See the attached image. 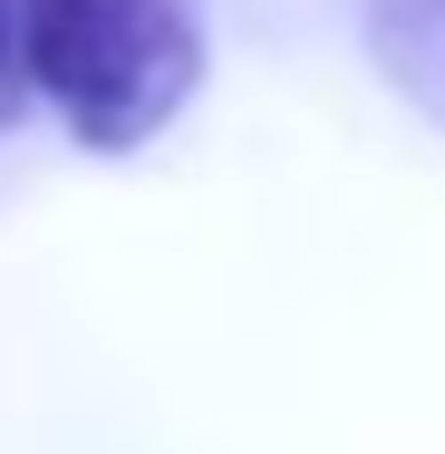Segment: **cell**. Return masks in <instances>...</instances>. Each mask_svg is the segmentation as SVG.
Returning <instances> with one entry per match:
<instances>
[{
	"label": "cell",
	"instance_id": "cell-1",
	"mask_svg": "<svg viewBox=\"0 0 445 454\" xmlns=\"http://www.w3.org/2000/svg\"><path fill=\"white\" fill-rule=\"evenodd\" d=\"M20 68L78 155H146L203 88V0H20Z\"/></svg>",
	"mask_w": 445,
	"mask_h": 454
},
{
	"label": "cell",
	"instance_id": "cell-3",
	"mask_svg": "<svg viewBox=\"0 0 445 454\" xmlns=\"http://www.w3.org/2000/svg\"><path fill=\"white\" fill-rule=\"evenodd\" d=\"M29 106V68H20V0H0V136Z\"/></svg>",
	"mask_w": 445,
	"mask_h": 454
},
{
	"label": "cell",
	"instance_id": "cell-2",
	"mask_svg": "<svg viewBox=\"0 0 445 454\" xmlns=\"http://www.w3.org/2000/svg\"><path fill=\"white\" fill-rule=\"evenodd\" d=\"M358 49L387 97L445 136V0H358Z\"/></svg>",
	"mask_w": 445,
	"mask_h": 454
}]
</instances>
